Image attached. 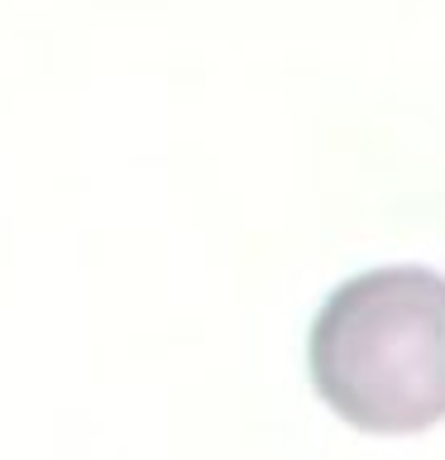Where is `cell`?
<instances>
[{
	"instance_id": "1",
	"label": "cell",
	"mask_w": 445,
	"mask_h": 460,
	"mask_svg": "<svg viewBox=\"0 0 445 460\" xmlns=\"http://www.w3.org/2000/svg\"><path fill=\"white\" fill-rule=\"evenodd\" d=\"M311 384L326 408L373 437H412L445 417V279L369 269L345 279L311 322Z\"/></svg>"
}]
</instances>
